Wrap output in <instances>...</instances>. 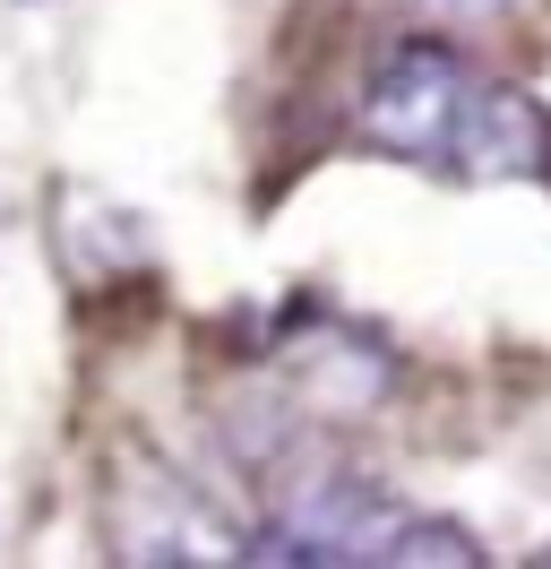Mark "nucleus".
I'll use <instances>...</instances> for the list:
<instances>
[{"label":"nucleus","instance_id":"nucleus-1","mask_svg":"<svg viewBox=\"0 0 551 569\" xmlns=\"http://www.w3.org/2000/svg\"><path fill=\"white\" fill-rule=\"evenodd\" d=\"M465 96H474V78H465L457 36H397L371 61V78H362V112H353V130H362L371 156L440 164V147H448V130H457Z\"/></svg>","mask_w":551,"mask_h":569},{"label":"nucleus","instance_id":"nucleus-2","mask_svg":"<svg viewBox=\"0 0 551 569\" xmlns=\"http://www.w3.org/2000/svg\"><path fill=\"white\" fill-rule=\"evenodd\" d=\"M440 164L457 181H543L551 173V112L525 96V87H474L465 112H457V130H448Z\"/></svg>","mask_w":551,"mask_h":569},{"label":"nucleus","instance_id":"nucleus-3","mask_svg":"<svg viewBox=\"0 0 551 569\" xmlns=\"http://www.w3.org/2000/svg\"><path fill=\"white\" fill-rule=\"evenodd\" d=\"M379 561L388 569H482V543L457 518H397V527L379 535Z\"/></svg>","mask_w":551,"mask_h":569},{"label":"nucleus","instance_id":"nucleus-4","mask_svg":"<svg viewBox=\"0 0 551 569\" xmlns=\"http://www.w3.org/2000/svg\"><path fill=\"white\" fill-rule=\"evenodd\" d=\"M431 9H440L448 27H482V18H500L509 0H431Z\"/></svg>","mask_w":551,"mask_h":569},{"label":"nucleus","instance_id":"nucleus-5","mask_svg":"<svg viewBox=\"0 0 551 569\" xmlns=\"http://www.w3.org/2000/svg\"><path fill=\"white\" fill-rule=\"evenodd\" d=\"M543 561H551V552H543Z\"/></svg>","mask_w":551,"mask_h":569}]
</instances>
